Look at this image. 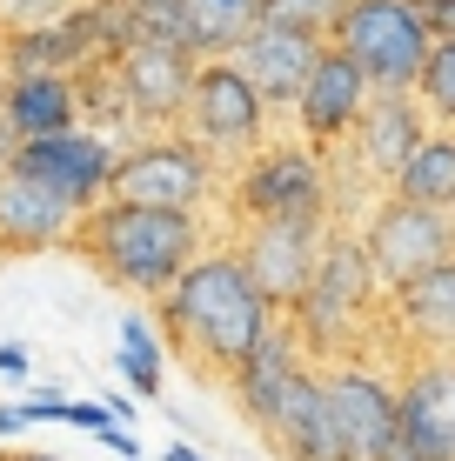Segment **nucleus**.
<instances>
[{
    "label": "nucleus",
    "instance_id": "obj_1",
    "mask_svg": "<svg viewBox=\"0 0 455 461\" xmlns=\"http://www.w3.org/2000/svg\"><path fill=\"white\" fill-rule=\"evenodd\" d=\"M154 321H161V341H175L181 355L195 361V375L228 381L268 341L281 308L255 288V275L241 267L234 241H208L168 281V294H154Z\"/></svg>",
    "mask_w": 455,
    "mask_h": 461
},
{
    "label": "nucleus",
    "instance_id": "obj_2",
    "mask_svg": "<svg viewBox=\"0 0 455 461\" xmlns=\"http://www.w3.org/2000/svg\"><path fill=\"white\" fill-rule=\"evenodd\" d=\"M208 214L187 208H141V201H101V208L81 214L74 228V248L87 254V267L121 288L128 301H154L168 294V281L208 248Z\"/></svg>",
    "mask_w": 455,
    "mask_h": 461
},
{
    "label": "nucleus",
    "instance_id": "obj_3",
    "mask_svg": "<svg viewBox=\"0 0 455 461\" xmlns=\"http://www.w3.org/2000/svg\"><path fill=\"white\" fill-rule=\"evenodd\" d=\"M382 294H388V288L375 281L362 234L328 228L315 275H308L302 301H295L281 321L302 335V348H308L315 361H349L355 348H362V335H369L375 321H382Z\"/></svg>",
    "mask_w": 455,
    "mask_h": 461
},
{
    "label": "nucleus",
    "instance_id": "obj_4",
    "mask_svg": "<svg viewBox=\"0 0 455 461\" xmlns=\"http://www.w3.org/2000/svg\"><path fill=\"white\" fill-rule=\"evenodd\" d=\"M222 161L201 148L187 127H141L134 148L114 154V181L107 201H141V208H187L208 214L222 201Z\"/></svg>",
    "mask_w": 455,
    "mask_h": 461
},
{
    "label": "nucleus",
    "instance_id": "obj_5",
    "mask_svg": "<svg viewBox=\"0 0 455 461\" xmlns=\"http://www.w3.org/2000/svg\"><path fill=\"white\" fill-rule=\"evenodd\" d=\"M222 208L241 221H281V214H328L335 221V174L328 154L295 140H261L255 154H241L234 174L222 181Z\"/></svg>",
    "mask_w": 455,
    "mask_h": 461
},
{
    "label": "nucleus",
    "instance_id": "obj_6",
    "mask_svg": "<svg viewBox=\"0 0 455 461\" xmlns=\"http://www.w3.org/2000/svg\"><path fill=\"white\" fill-rule=\"evenodd\" d=\"M328 47L355 60L369 74L375 94H415V74L429 60V27H422L415 0H341V21Z\"/></svg>",
    "mask_w": 455,
    "mask_h": 461
},
{
    "label": "nucleus",
    "instance_id": "obj_7",
    "mask_svg": "<svg viewBox=\"0 0 455 461\" xmlns=\"http://www.w3.org/2000/svg\"><path fill=\"white\" fill-rule=\"evenodd\" d=\"M268 114H275V107L261 101L255 81H248V74L234 68L228 54L195 60V81H187L181 127H187V134H195L222 167H234L241 154H255L261 140H268Z\"/></svg>",
    "mask_w": 455,
    "mask_h": 461
},
{
    "label": "nucleus",
    "instance_id": "obj_8",
    "mask_svg": "<svg viewBox=\"0 0 455 461\" xmlns=\"http://www.w3.org/2000/svg\"><path fill=\"white\" fill-rule=\"evenodd\" d=\"M322 394H328L341 461H388L402 448V408H396V381L388 375H375L349 355V361L322 368Z\"/></svg>",
    "mask_w": 455,
    "mask_h": 461
},
{
    "label": "nucleus",
    "instance_id": "obj_9",
    "mask_svg": "<svg viewBox=\"0 0 455 461\" xmlns=\"http://www.w3.org/2000/svg\"><path fill=\"white\" fill-rule=\"evenodd\" d=\"M328 228H335L328 214H281V221H241V228H234L241 267L255 275V288L268 294L281 314L302 301L308 275H315V261H322Z\"/></svg>",
    "mask_w": 455,
    "mask_h": 461
},
{
    "label": "nucleus",
    "instance_id": "obj_10",
    "mask_svg": "<svg viewBox=\"0 0 455 461\" xmlns=\"http://www.w3.org/2000/svg\"><path fill=\"white\" fill-rule=\"evenodd\" d=\"M114 154H121V140H114V134H101V127H87V121L60 127V134L14 140V167H27L34 181H47L60 201H74L81 214L107 201V181H114Z\"/></svg>",
    "mask_w": 455,
    "mask_h": 461
},
{
    "label": "nucleus",
    "instance_id": "obj_11",
    "mask_svg": "<svg viewBox=\"0 0 455 461\" xmlns=\"http://www.w3.org/2000/svg\"><path fill=\"white\" fill-rule=\"evenodd\" d=\"M362 248H369L375 281H382V288H402V281L429 275L435 261H449V254H455V214H442V208H415V201L388 194L382 208L369 214Z\"/></svg>",
    "mask_w": 455,
    "mask_h": 461
},
{
    "label": "nucleus",
    "instance_id": "obj_12",
    "mask_svg": "<svg viewBox=\"0 0 455 461\" xmlns=\"http://www.w3.org/2000/svg\"><path fill=\"white\" fill-rule=\"evenodd\" d=\"M114 60V81L128 94V114L134 127H181V107H187V81H195V54L175 41H128Z\"/></svg>",
    "mask_w": 455,
    "mask_h": 461
},
{
    "label": "nucleus",
    "instance_id": "obj_13",
    "mask_svg": "<svg viewBox=\"0 0 455 461\" xmlns=\"http://www.w3.org/2000/svg\"><path fill=\"white\" fill-rule=\"evenodd\" d=\"M369 74L355 68L341 47H322L315 54V68H308V81H302V94L288 101V114H295V134L308 140V148H341L349 140V127L362 121V107H369Z\"/></svg>",
    "mask_w": 455,
    "mask_h": 461
},
{
    "label": "nucleus",
    "instance_id": "obj_14",
    "mask_svg": "<svg viewBox=\"0 0 455 461\" xmlns=\"http://www.w3.org/2000/svg\"><path fill=\"white\" fill-rule=\"evenodd\" d=\"M94 60H107L94 0L68 7L60 21H34V27H7L0 34V68L7 74H81Z\"/></svg>",
    "mask_w": 455,
    "mask_h": 461
},
{
    "label": "nucleus",
    "instance_id": "obj_15",
    "mask_svg": "<svg viewBox=\"0 0 455 461\" xmlns=\"http://www.w3.org/2000/svg\"><path fill=\"white\" fill-rule=\"evenodd\" d=\"M81 208L60 201L47 181L27 167H0V254H41V248H74Z\"/></svg>",
    "mask_w": 455,
    "mask_h": 461
},
{
    "label": "nucleus",
    "instance_id": "obj_16",
    "mask_svg": "<svg viewBox=\"0 0 455 461\" xmlns=\"http://www.w3.org/2000/svg\"><path fill=\"white\" fill-rule=\"evenodd\" d=\"M402 448L422 461H455V355H422L396 388Z\"/></svg>",
    "mask_w": 455,
    "mask_h": 461
},
{
    "label": "nucleus",
    "instance_id": "obj_17",
    "mask_svg": "<svg viewBox=\"0 0 455 461\" xmlns=\"http://www.w3.org/2000/svg\"><path fill=\"white\" fill-rule=\"evenodd\" d=\"M429 134V114H422V101L415 94H369V107H362V121L349 127V161L369 174V181H396V167L409 161V148Z\"/></svg>",
    "mask_w": 455,
    "mask_h": 461
},
{
    "label": "nucleus",
    "instance_id": "obj_18",
    "mask_svg": "<svg viewBox=\"0 0 455 461\" xmlns=\"http://www.w3.org/2000/svg\"><path fill=\"white\" fill-rule=\"evenodd\" d=\"M388 328H396V341L422 348V355H455V254L449 261H435L429 275L402 281V288H388Z\"/></svg>",
    "mask_w": 455,
    "mask_h": 461
},
{
    "label": "nucleus",
    "instance_id": "obj_19",
    "mask_svg": "<svg viewBox=\"0 0 455 461\" xmlns=\"http://www.w3.org/2000/svg\"><path fill=\"white\" fill-rule=\"evenodd\" d=\"M328 41H308V34H288V27H248L241 41H234V68L255 81V94L268 107H288L295 94H302V81H308V68H315V54H322Z\"/></svg>",
    "mask_w": 455,
    "mask_h": 461
},
{
    "label": "nucleus",
    "instance_id": "obj_20",
    "mask_svg": "<svg viewBox=\"0 0 455 461\" xmlns=\"http://www.w3.org/2000/svg\"><path fill=\"white\" fill-rule=\"evenodd\" d=\"M81 121V81L74 74H7V94H0V127L14 140L34 134H60V127Z\"/></svg>",
    "mask_w": 455,
    "mask_h": 461
},
{
    "label": "nucleus",
    "instance_id": "obj_21",
    "mask_svg": "<svg viewBox=\"0 0 455 461\" xmlns=\"http://www.w3.org/2000/svg\"><path fill=\"white\" fill-rule=\"evenodd\" d=\"M388 194L415 201V208H442L455 214V127H429V134L409 148V161L396 167Z\"/></svg>",
    "mask_w": 455,
    "mask_h": 461
},
{
    "label": "nucleus",
    "instance_id": "obj_22",
    "mask_svg": "<svg viewBox=\"0 0 455 461\" xmlns=\"http://www.w3.org/2000/svg\"><path fill=\"white\" fill-rule=\"evenodd\" d=\"M261 21V0H181V47L195 60L234 54V41Z\"/></svg>",
    "mask_w": 455,
    "mask_h": 461
},
{
    "label": "nucleus",
    "instance_id": "obj_23",
    "mask_svg": "<svg viewBox=\"0 0 455 461\" xmlns=\"http://www.w3.org/2000/svg\"><path fill=\"white\" fill-rule=\"evenodd\" d=\"M415 101H422V114H429V127H455V41L429 47V60H422V74H415Z\"/></svg>",
    "mask_w": 455,
    "mask_h": 461
},
{
    "label": "nucleus",
    "instance_id": "obj_24",
    "mask_svg": "<svg viewBox=\"0 0 455 461\" xmlns=\"http://www.w3.org/2000/svg\"><path fill=\"white\" fill-rule=\"evenodd\" d=\"M341 21V0H261V27H288V34L328 41Z\"/></svg>",
    "mask_w": 455,
    "mask_h": 461
},
{
    "label": "nucleus",
    "instance_id": "obj_25",
    "mask_svg": "<svg viewBox=\"0 0 455 461\" xmlns=\"http://www.w3.org/2000/svg\"><path fill=\"white\" fill-rule=\"evenodd\" d=\"M114 368H121V381H128L141 402H161V368H168V348H114Z\"/></svg>",
    "mask_w": 455,
    "mask_h": 461
},
{
    "label": "nucleus",
    "instance_id": "obj_26",
    "mask_svg": "<svg viewBox=\"0 0 455 461\" xmlns=\"http://www.w3.org/2000/svg\"><path fill=\"white\" fill-rule=\"evenodd\" d=\"M81 0H0V27H34V21H60Z\"/></svg>",
    "mask_w": 455,
    "mask_h": 461
},
{
    "label": "nucleus",
    "instance_id": "obj_27",
    "mask_svg": "<svg viewBox=\"0 0 455 461\" xmlns=\"http://www.w3.org/2000/svg\"><path fill=\"white\" fill-rule=\"evenodd\" d=\"M60 421H68V428H87V435H101V428L114 421V415H107V402H101V394H94V402H74V394H68V408H60Z\"/></svg>",
    "mask_w": 455,
    "mask_h": 461
},
{
    "label": "nucleus",
    "instance_id": "obj_28",
    "mask_svg": "<svg viewBox=\"0 0 455 461\" xmlns=\"http://www.w3.org/2000/svg\"><path fill=\"white\" fill-rule=\"evenodd\" d=\"M422 27H429V41H455V0H415Z\"/></svg>",
    "mask_w": 455,
    "mask_h": 461
},
{
    "label": "nucleus",
    "instance_id": "obj_29",
    "mask_svg": "<svg viewBox=\"0 0 455 461\" xmlns=\"http://www.w3.org/2000/svg\"><path fill=\"white\" fill-rule=\"evenodd\" d=\"M60 408H68V394H60V388H34V394L21 402V415H27V421H60Z\"/></svg>",
    "mask_w": 455,
    "mask_h": 461
},
{
    "label": "nucleus",
    "instance_id": "obj_30",
    "mask_svg": "<svg viewBox=\"0 0 455 461\" xmlns=\"http://www.w3.org/2000/svg\"><path fill=\"white\" fill-rule=\"evenodd\" d=\"M101 402H107V415L128 428V421H134V408H141V394H134V388H114V394H101Z\"/></svg>",
    "mask_w": 455,
    "mask_h": 461
},
{
    "label": "nucleus",
    "instance_id": "obj_31",
    "mask_svg": "<svg viewBox=\"0 0 455 461\" xmlns=\"http://www.w3.org/2000/svg\"><path fill=\"white\" fill-rule=\"evenodd\" d=\"M34 361H27V348L21 341H0V375H27Z\"/></svg>",
    "mask_w": 455,
    "mask_h": 461
},
{
    "label": "nucleus",
    "instance_id": "obj_32",
    "mask_svg": "<svg viewBox=\"0 0 455 461\" xmlns=\"http://www.w3.org/2000/svg\"><path fill=\"white\" fill-rule=\"evenodd\" d=\"M21 428H34V421H27L21 408H0V441H14V435H21Z\"/></svg>",
    "mask_w": 455,
    "mask_h": 461
},
{
    "label": "nucleus",
    "instance_id": "obj_33",
    "mask_svg": "<svg viewBox=\"0 0 455 461\" xmlns=\"http://www.w3.org/2000/svg\"><path fill=\"white\" fill-rule=\"evenodd\" d=\"M161 461H208V455H201L195 441H168V455H161Z\"/></svg>",
    "mask_w": 455,
    "mask_h": 461
},
{
    "label": "nucleus",
    "instance_id": "obj_34",
    "mask_svg": "<svg viewBox=\"0 0 455 461\" xmlns=\"http://www.w3.org/2000/svg\"><path fill=\"white\" fill-rule=\"evenodd\" d=\"M7 161H14V134L0 127V167H7Z\"/></svg>",
    "mask_w": 455,
    "mask_h": 461
},
{
    "label": "nucleus",
    "instance_id": "obj_35",
    "mask_svg": "<svg viewBox=\"0 0 455 461\" xmlns=\"http://www.w3.org/2000/svg\"><path fill=\"white\" fill-rule=\"evenodd\" d=\"M388 461H422V455H409V448H396V455H388Z\"/></svg>",
    "mask_w": 455,
    "mask_h": 461
},
{
    "label": "nucleus",
    "instance_id": "obj_36",
    "mask_svg": "<svg viewBox=\"0 0 455 461\" xmlns=\"http://www.w3.org/2000/svg\"><path fill=\"white\" fill-rule=\"evenodd\" d=\"M21 461H60V455H21Z\"/></svg>",
    "mask_w": 455,
    "mask_h": 461
},
{
    "label": "nucleus",
    "instance_id": "obj_37",
    "mask_svg": "<svg viewBox=\"0 0 455 461\" xmlns=\"http://www.w3.org/2000/svg\"><path fill=\"white\" fill-rule=\"evenodd\" d=\"M0 94H7V68H0Z\"/></svg>",
    "mask_w": 455,
    "mask_h": 461
},
{
    "label": "nucleus",
    "instance_id": "obj_38",
    "mask_svg": "<svg viewBox=\"0 0 455 461\" xmlns=\"http://www.w3.org/2000/svg\"><path fill=\"white\" fill-rule=\"evenodd\" d=\"M128 461H141V455H128Z\"/></svg>",
    "mask_w": 455,
    "mask_h": 461
},
{
    "label": "nucleus",
    "instance_id": "obj_39",
    "mask_svg": "<svg viewBox=\"0 0 455 461\" xmlns=\"http://www.w3.org/2000/svg\"><path fill=\"white\" fill-rule=\"evenodd\" d=\"M0 34H7V27H0Z\"/></svg>",
    "mask_w": 455,
    "mask_h": 461
}]
</instances>
